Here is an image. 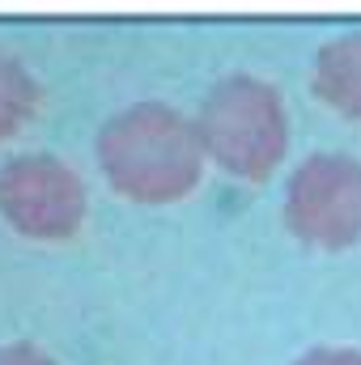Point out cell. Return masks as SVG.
Here are the masks:
<instances>
[{"mask_svg": "<svg viewBox=\"0 0 361 365\" xmlns=\"http://www.w3.org/2000/svg\"><path fill=\"white\" fill-rule=\"evenodd\" d=\"M98 166L119 195L141 204H171L200 182L204 145L175 106L136 102L102 123Z\"/></svg>", "mask_w": 361, "mask_h": 365, "instance_id": "1", "label": "cell"}, {"mask_svg": "<svg viewBox=\"0 0 361 365\" xmlns=\"http://www.w3.org/2000/svg\"><path fill=\"white\" fill-rule=\"evenodd\" d=\"M200 145L204 153L238 175V179H268L276 170V162L285 158L289 145V123H285V102L260 77H225L217 81L213 93L200 106Z\"/></svg>", "mask_w": 361, "mask_h": 365, "instance_id": "2", "label": "cell"}, {"mask_svg": "<svg viewBox=\"0 0 361 365\" xmlns=\"http://www.w3.org/2000/svg\"><path fill=\"white\" fill-rule=\"evenodd\" d=\"M289 230L323 251L361 238V162L349 153H310L285 191Z\"/></svg>", "mask_w": 361, "mask_h": 365, "instance_id": "3", "label": "cell"}, {"mask_svg": "<svg viewBox=\"0 0 361 365\" xmlns=\"http://www.w3.org/2000/svg\"><path fill=\"white\" fill-rule=\"evenodd\" d=\"M0 212L26 238H68L86 221V182L51 153H21L0 166Z\"/></svg>", "mask_w": 361, "mask_h": 365, "instance_id": "4", "label": "cell"}, {"mask_svg": "<svg viewBox=\"0 0 361 365\" xmlns=\"http://www.w3.org/2000/svg\"><path fill=\"white\" fill-rule=\"evenodd\" d=\"M315 93L340 115L361 119V30L323 43L315 60Z\"/></svg>", "mask_w": 361, "mask_h": 365, "instance_id": "5", "label": "cell"}, {"mask_svg": "<svg viewBox=\"0 0 361 365\" xmlns=\"http://www.w3.org/2000/svg\"><path fill=\"white\" fill-rule=\"evenodd\" d=\"M34 106H39V86H34V77H30L17 60H4V56H0V140L13 136V132L30 119Z\"/></svg>", "mask_w": 361, "mask_h": 365, "instance_id": "6", "label": "cell"}, {"mask_svg": "<svg viewBox=\"0 0 361 365\" xmlns=\"http://www.w3.org/2000/svg\"><path fill=\"white\" fill-rule=\"evenodd\" d=\"M0 365H56L43 349H34V344H0Z\"/></svg>", "mask_w": 361, "mask_h": 365, "instance_id": "7", "label": "cell"}, {"mask_svg": "<svg viewBox=\"0 0 361 365\" xmlns=\"http://www.w3.org/2000/svg\"><path fill=\"white\" fill-rule=\"evenodd\" d=\"M293 365H361V353L357 349H310Z\"/></svg>", "mask_w": 361, "mask_h": 365, "instance_id": "8", "label": "cell"}]
</instances>
